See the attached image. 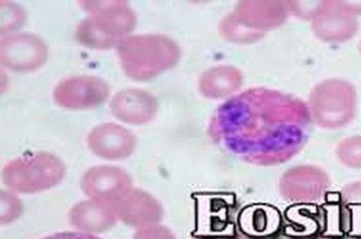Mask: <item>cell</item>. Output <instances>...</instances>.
Here are the masks:
<instances>
[{
  "label": "cell",
  "mask_w": 361,
  "mask_h": 239,
  "mask_svg": "<svg viewBox=\"0 0 361 239\" xmlns=\"http://www.w3.org/2000/svg\"><path fill=\"white\" fill-rule=\"evenodd\" d=\"M311 121L309 106L302 100L253 88L220 106L209 131L216 142L251 162H282L300 147Z\"/></svg>",
  "instance_id": "obj_1"
},
{
  "label": "cell",
  "mask_w": 361,
  "mask_h": 239,
  "mask_svg": "<svg viewBox=\"0 0 361 239\" xmlns=\"http://www.w3.org/2000/svg\"><path fill=\"white\" fill-rule=\"evenodd\" d=\"M80 6L90 13L75 30V39L86 48H117L137 25V15L127 1H81Z\"/></svg>",
  "instance_id": "obj_2"
},
{
  "label": "cell",
  "mask_w": 361,
  "mask_h": 239,
  "mask_svg": "<svg viewBox=\"0 0 361 239\" xmlns=\"http://www.w3.org/2000/svg\"><path fill=\"white\" fill-rule=\"evenodd\" d=\"M116 49L124 73L139 82L166 73L180 58L177 42L162 35H129Z\"/></svg>",
  "instance_id": "obj_3"
},
{
  "label": "cell",
  "mask_w": 361,
  "mask_h": 239,
  "mask_svg": "<svg viewBox=\"0 0 361 239\" xmlns=\"http://www.w3.org/2000/svg\"><path fill=\"white\" fill-rule=\"evenodd\" d=\"M66 173V164L59 157L37 152L6 163L1 180L15 193L37 194L59 185Z\"/></svg>",
  "instance_id": "obj_4"
},
{
  "label": "cell",
  "mask_w": 361,
  "mask_h": 239,
  "mask_svg": "<svg viewBox=\"0 0 361 239\" xmlns=\"http://www.w3.org/2000/svg\"><path fill=\"white\" fill-rule=\"evenodd\" d=\"M357 96L354 87L344 80L320 82L310 95L311 119L321 128L336 130L347 126L355 117Z\"/></svg>",
  "instance_id": "obj_5"
},
{
  "label": "cell",
  "mask_w": 361,
  "mask_h": 239,
  "mask_svg": "<svg viewBox=\"0 0 361 239\" xmlns=\"http://www.w3.org/2000/svg\"><path fill=\"white\" fill-rule=\"evenodd\" d=\"M110 95L106 80L94 75H77L61 80L54 89L53 99L63 109L85 111L102 106Z\"/></svg>",
  "instance_id": "obj_6"
},
{
  "label": "cell",
  "mask_w": 361,
  "mask_h": 239,
  "mask_svg": "<svg viewBox=\"0 0 361 239\" xmlns=\"http://www.w3.org/2000/svg\"><path fill=\"white\" fill-rule=\"evenodd\" d=\"M2 66L16 73H30L41 68L48 60L46 42L31 33H15L1 39Z\"/></svg>",
  "instance_id": "obj_7"
},
{
  "label": "cell",
  "mask_w": 361,
  "mask_h": 239,
  "mask_svg": "<svg viewBox=\"0 0 361 239\" xmlns=\"http://www.w3.org/2000/svg\"><path fill=\"white\" fill-rule=\"evenodd\" d=\"M329 188V174L313 165L293 167L287 171L280 180L281 195L291 202H317L324 197Z\"/></svg>",
  "instance_id": "obj_8"
},
{
  "label": "cell",
  "mask_w": 361,
  "mask_h": 239,
  "mask_svg": "<svg viewBox=\"0 0 361 239\" xmlns=\"http://www.w3.org/2000/svg\"><path fill=\"white\" fill-rule=\"evenodd\" d=\"M133 178L124 169L111 165H98L82 176L81 189L89 200L114 204L133 189Z\"/></svg>",
  "instance_id": "obj_9"
},
{
  "label": "cell",
  "mask_w": 361,
  "mask_h": 239,
  "mask_svg": "<svg viewBox=\"0 0 361 239\" xmlns=\"http://www.w3.org/2000/svg\"><path fill=\"white\" fill-rule=\"evenodd\" d=\"M137 137L130 130L114 123H104L91 130L87 138L90 151L106 161H122L130 157L137 147Z\"/></svg>",
  "instance_id": "obj_10"
},
{
  "label": "cell",
  "mask_w": 361,
  "mask_h": 239,
  "mask_svg": "<svg viewBox=\"0 0 361 239\" xmlns=\"http://www.w3.org/2000/svg\"><path fill=\"white\" fill-rule=\"evenodd\" d=\"M113 207L119 221L137 230L159 224L164 219L161 203L139 188L129 190Z\"/></svg>",
  "instance_id": "obj_11"
},
{
  "label": "cell",
  "mask_w": 361,
  "mask_h": 239,
  "mask_svg": "<svg viewBox=\"0 0 361 239\" xmlns=\"http://www.w3.org/2000/svg\"><path fill=\"white\" fill-rule=\"evenodd\" d=\"M313 31L325 42H341L352 39L360 28L355 16L346 12L341 2L327 1L318 4L312 20Z\"/></svg>",
  "instance_id": "obj_12"
},
{
  "label": "cell",
  "mask_w": 361,
  "mask_h": 239,
  "mask_svg": "<svg viewBox=\"0 0 361 239\" xmlns=\"http://www.w3.org/2000/svg\"><path fill=\"white\" fill-rule=\"evenodd\" d=\"M111 115L126 124L142 126L155 119L158 102L155 96L142 89L128 88L119 91L110 102Z\"/></svg>",
  "instance_id": "obj_13"
},
{
  "label": "cell",
  "mask_w": 361,
  "mask_h": 239,
  "mask_svg": "<svg viewBox=\"0 0 361 239\" xmlns=\"http://www.w3.org/2000/svg\"><path fill=\"white\" fill-rule=\"evenodd\" d=\"M71 226L83 233H104L116 226L119 219L113 204L87 200L71 207L68 214Z\"/></svg>",
  "instance_id": "obj_14"
},
{
  "label": "cell",
  "mask_w": 361,
  "mask_h": 239,
  "mask_svg": "<svg viewBox=\"0 0 361 239\" xmlns=\"http://www.w3.org/2000/svg\"><path fill=\"white\" fill-rule=\"evenodd\" d=\"M251 28L262 32L282 25L288 13V4L280 2H240L235 12Z\"/></svg>",
  "instance_id": "obj_15"
},
{
  "label": "cell",
  "mask_w": 361,
  "mask_h": 239,
  "mask_svg": "<svg viewBox=\"0 0 361 239\" xmlns=\"http://www.w3.org/2000/svg\"><path fill=\"white\" fill-rule=\"evenodd\" d=\"M243 75L233 66L212 67L200 79V91L209 99H222L236 92L242 86Z\"/></svg>",
  "instance_id": "obj_16"
},
{
  "label": "cell",
  "mask_w": 361,
  "mask_h": 239,
  "mask_svg": "<svg viewBox=\"0 0 361 239\" xmlns=\"http://www.w3.org/2000/svg\"><path fill=\"white\" fill-rule=\"evenodd\" d=\"M220 33L235 44H250L262 39L264 32L255 30L243 22L235 13H229L220 23Z\"/></svg>",
  "instance_id": "obj_17"
},
{
  "label": "cell",
  "mask_w": 361,
  "mask_h": 239,
  "mask_svg": "<svg viewBox=\"0 0 361 239\" xmlns=\"http://www.w3.org/2000/svg\"><path fill=\"white\" fill-rule=\"evenodd\" d=\"M1 8V35L2 37L15 35L26 21L24 8L13 2H0Z\"/></svg>",
  "instance_id": "obj_18"
},
{
  "label": "cell",
  "mask_w": 361,
  "mask_h": 239,
  "mask_svg": "<svg viewBox=\"0 0 361 239\" xmlns=\"http://www.w3.org/2000/svg\"><path fill=\"white\" fill-rule=\"evenodd\" d=\"M336 158L349 168L361 169V136L342 140L336 147Z\"/></svg>",
  "instance_id": "obj_19"
},
{
  "label": "cell",
  "mask_w": 361,
  "mask_h": 239,
  "mask_svg": "<svg viewBox=\"0 0 361 239\" xmlns=\"http://www.w3.org/2000/svg\"><path fill=\"white\" fill-rule=\"evenodd\" d=\"M23 213V205L17 193L11 190L1 191V224H12Z\"/></svg>",
  "instance_id": "obj_20"
},
{
  "label": "cell",
  "mask_w": 361,
  "mask_h": 239,
  "mask_svg": "<svg viewBox=\"0 0 361 239\" xmlns=\"http://www.w3.org/2000/svg\"><path fill=\"white\" fill-rule=\"evenodd\" d=\"M133 239H177V238L169 228L156 224L137 230Z\"/></svg>",
  "instance_id": "obj_21"
},
{
  "label": "cell",
  "mask_w": 361,
  "mask_h": 239,
  "mask_svg": "<svg viewBox=\"0 0 361 239\" xmlns=\"http://www.w3.org/2000/svg\"><path fill=\"white\" fill-rule=\"evenodd\" d=\"M42 239H102L94 234L83 233V232H60Z\"/></svg>",
  "instance_id": "obj_22"
},
{
  "label": "cell",
  "mask_w": 361,
  "mask_h": 239,
  "mask_svg": "<svg viewBox=\"0 0 361 239\" xmlns=\"http://www.w3.org/2000/svg\"><path fill=\"white\" fill-rule=\"evenodd\" d=\"M196 239H221V238H196Z\"/></svg>",
  "instance_id": "obj_23"
},
{
  "label": "cell",
  "mask_w": 361,
  "mask_h": 239,
  "mask_svg": "<svg viewBox=\"0 0 361 239\" xmlns=\"http://www.w3.org/2000/svg\"><path fill=\"white\" fill-rule=\"evenodd\" d=\"M360 48H361V47H360Z\"/></svg>",
  "instance_id": "obj_24"
}]
</instances>
